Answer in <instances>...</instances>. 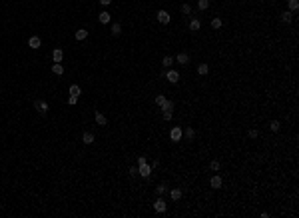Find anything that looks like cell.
Returning <instances> with one entry per match:
<instances>
[{
	"instance_id": "obj_20",
	"label": "cell",
	"mask_w": 299,
	"mask_h": 218,
	"mask_svg": "<svg viewBox=\"0 0 299 218\" xmlns=\"http://www.w3.org/2000/svg\"><path fill=\"white\" fill-rule=\"evenodd\" d=\"M281 20H283V22H291V20H293V12H289V10L283 12V14H281Z\"/></svg>"
},
{
	"instance_id": "obj_37",
	"label": "cell",
	"mask_w": 299,
	"mask_h": 218,
	"mask_svg": "<svg viewBox=\"0 0 299 218\" xmlns=\"http://www.w3.org/2000/svg\"><path fill=\"white\" fill-rule=\"evenodd\" d=\"M164 120H171V112H164Z\"/></svg>"
},
{
	"instance_id": "obj_14",
	"label": "cell",
	"mask_w": 299,
	"mask_h": 218,
	"mask_svg": "<svg viewBox=\"0 0 299 218\" xmlns=\"http://www.w3.org/2000/svg\"><path fill=\"white\" fill-rule=\"evenodd\" d=\"M176 60H178L180 64H188V60H190V56H188L185 52H180V54L176 56Z\"/></svg>"
},
{
	"instance_id": "obj_13",
	"label": "cell",
	"mask_w": 299,
	"mask_h": 218,
	"mask_svg": "<svg viewBox=\"0 0 299 218\" xmlns=\"http://www.w3.org/2000/svg\"><path fill=\"white\" fill-rule=\"evenodd\" d=\"M86 36H88V30H84V28L76 30V34H74V38H76V40H84Z\"/></svg>"
},
{
	"instance_id": "obj_12",
	"label": "cell",
	"mask_w": 299,
	"mask_h": 218,
	"mask_svg": "<svg viewBox=\"0 0 299 218\" xmlns=\"http://www.w3.org/2000/svg\"><path fill=\"white\" fill-rule=\"evenodd\" d=\"M170 196H171V200L176 202V200H180V198H181V190H180V188H174V190H170Z\"/></svg>"
},
{
	"instance_id": "obj_35",
	"label": "cell",
	"mask_w": 299,
	"mask_h": 218,
	"mask_svg": "<svg viewBox=\"0 0 299 218\" xmlns=\"http://www.w3.org/2000/svg\"><path fill=\"white\" fill-rule=\"evenodd\" d=\"M100 4H102V6H110V4H112V0H100Z\"/></svg>"
},
{
	"instance_id": "obj_10",
	"label": "cell",
	"mask_w": 299,
	"mask_h": 218,
	"mask_svg": "<svg viewBox=\"0 0 299 218\" xmlns=\"http://www.w3.org/2000/svg\"><path fill=\"white\" fill-rule=\"evenodd\" d=\"M52 58H54V62H62V58H64V52H62L60 48H56L52 52Z\"/></svg>"
},
{
	"instance_id": "obj_34",
	"label": "cell",
	"mask_w": 299,
	"mask_h": 218,
	"mask_svg": "<svg viewBox=\"0 0 299 218\" xmlns=\"http://www.w3.org/2000/svg\"><path fill=\"white\" fill-rule=\"evenodd\" d=\"M76 102H78V96H70V98H68V104H72V106H74Z\"/></svg>"
},
{
	"instance_id": "obj_24",
	"label": "cell",
	"mask_w": 299,
	"mask_h": 218,
	"mask_svg": "<svg viewBox=\"0 0 299 218\" xmlns=\"http://www.w3.org/2000/svg\"><path fill=\"white\" fill-rule=\"evenodd\" d=\"M198 6H199V10H208L209 0H198Z\"/></svg>"
},
{
	"instance_id": "obj_22",
	"label": "cell",
	"mask_w": 299,
	"mask_h": 218,
	"mask_svg": "<svg viewBox=\"0 0 299 218\" xmlns=\"http://www.w3.org/2000/svg\"><path fill=\"white\" fill-rule=\"evenodd\" d=\"M198 72L204 76V74H208V72H209V66H208V64H199V66H198Z\"/></svg>"
},
{
	"instance_id": "obj_8",
	"label": "cell",
	"mask_w": 299,
	"mask_h": 218,
	"mask_svg": "<svg viewBox=\"0 0 299 218\" xmlns=\"http://www.w3.org/2000/svg\"><path fill=\"white\" fill-rule=\"evenodd\" d=\"M94 140H96V138H94L92 132H84V136H82V142H84V144H92Z\"/></svg>"
},
{
	"instance_id": "obj_17",
	"label": "cell",
	"mask_w": 299,
	"mask_h": 218,
	"mask_svg": "<svg viewBox=\"0 0 299 218\" xmlns=\"http://www.w3.org/2000/svg\"><path fill=\"white\" fill-rule=\"evenodd\" d=\"M98 18H100V22H102V24H108V22H110V12H106V10H104V12H100Z\"/></svg>"
},
{
	"instance_id": "obj_23",
	"label": "cell",
	"mask_w": 299,
	"mask_h": 218,
	"mask_svg": "<svg viewBox=\"0 0 299 218\" xmlns=\"http://www.w3.org/2000/svg\"><path fill=\"white\" fill-rule=\"evenodd\" d=\"M299 8V0H289V12H295Z\"/></svg>"
},
{
	"instance_id": "obj_19",
	"label": "cell",
	"mask_w": 299,
	"mask_h": 218,
	"mask_svg": "<svg viewBox=\"0 0 299 218\" xmlns=\"http://www.w3.org/2000/svg\"><path fill=\"white\" fill-rule=\"evenodd\" d=\"M122 34V26L116 22V24H112V36H120Z\"/></svg>"
},
{
	"instance_id": "obj_30",
	"label": "cell",
	"mask_w": 299,
	"mask_h": 218,
	"mask_svg": "<svg viewBox=\"0 0 299 218\" xmlns=\"http://www.w3.org/2000/svg\"><path fill=\"white\" fill-rule=\"evenodd\" d=\"M181 12H184V14H190V12H191V6L190 4H181Z\"/></svg>"
},
{
	"instance_id": "obj_18",
	"label": "cell",
	"mask_w": 299,
	"mask_h": 218,
	"mask_svg": "<svg viewBox=\"0 0 299 218\" xmlns=\"http://www.w3.org/2000/svg\"><path fill=\"white\" fill-rule=\"evenodd\" d=\"M80 86H78V84H72L70 86V96H80Z\"/></svg>"
},
{
	"instance_id": "obj_2",
	"label": "cell",
	"mask_w": 299,
	"mask_h": 218,
	"mask_svg": "<svg viewBox=\"0 0 299 218\" xmlns=\"http://www.w3.org/2000/svg\"><path fill=\"white\" fill-rule=\"evenodd\" d=\"M181 136H184V130H181V128H171V132H170V138L174 142H178V140H181Z\"/></svg>"
},
{
	"instance_id": "obj_9",
	"label": "cell",
	"mask_w": 299,
	"mask_h": 218,
	"mask_svg": "<svg viewBox=\"0 0 299 218\" xmlns=\"http://www.w3.org/2000/svg\"><path fill=\"white\" fill-rule=\"evenodd\" d=\"M96 122H98L100 126H106V124H108V118H106L102 112H96Z\"/></svg>"
},
{
	"instance_id": "obj_6",
	"label": "cell",
	"mask_w": 299,
	"mask_h": 218,
	"mask_svg": "<svg viewBox=\"0 0 299 218\" xmlns=\"http://www.w3.org/2000/svg\"><path fill=\"white\" fill-rule=\"evenodd\" d=\"M166 78H168V80H170V82H174V84H176L178 80H180V72H178V70H168Z\"/></svg>"
},
{
	"instance_id": "obj_36",
	"label": "cell",
	"mask_w": 299,
	"mask_h": 218,
	"mask_svg": "<svg viewBox=\"0 0 299 218\" xmlns=\"http://www.w3.org/2000/svg\"><path fill=\"white\" fill-rule=\"evenodd\" d=\"M130 174L136 176V174H138V168H136V166H132V168H130Z\"/></svg>"
},
{
	"instance_id": "obj_25",
	"label": "cell",
	"mask_w": 299,
	"mask_h": 218,
	"mask_svg": "<svg viewBox=\"0 0 299 218\" xmlns=\"http://www.w3.org/2000/svg\"><path fill=\"white\" fill-rule=\"evenodd\" d=\"M156 104H158V106H164V104H166V96H161V94H158V96H156Z\"/></svg>"
},
{
	"instance_id": "obj_15",
	"label": "cell",
	"mask_w": 299,
	"mask_h": 218,
	"mask_svg": "<svg viewBox=\"0 0 299 218\" xmlns=\"http://www.w3.org/2000/svg\"><path fill=\"white\" fill-rule=\"evenodd\" d=\"M209 184H211V188H219L221 186V176H214V178L209 180Z\"/></svg>"
},
{
	"instance_id": "obj_28",
	"label": "cell",
	"mask_w": 299,
	"mask_h": 218,
	"mask_svg": "<svg viewBox=\"0 0 299 218\" xmlns=\"http://www.w3.org/2000/svg\"><path fill=\"white\" fill-rule=\"evenodd\" d=\"M269 128H271L273 132H277V130H279V122H277V120H271V122H269Z\"/></svg>"
},
{
	"instance_id": "obj_21",
	"label": "cell",
	"mask_w": 299,
	"mask_h": 218,
	"mask_svg": "<svg viewBox=\"0 0 299 218\" xmlns=\"http://www.w3.org/2000/svg\"><path fill=\"white\" fill-rule=\"evenodd\" d=\"M161 110H164V112H171V110H174V102H171V100H166V104L161 106Z\"/></svg>"
},
{
	"instance_id": "obj_33",
	"label": "cell",
	"mask_w": 299,
	"mask_h": 218,
	"mask_svg": "<svg viewBox=\"0 0 299 218\" xmlns=\"http://www.w3.org/2000/svg\"><path fill=\"white\" fill-rule=\"evenodd\" d=\"M257 136H259V132H257L255 128H251V130H249V138H257Z\"/></svg>"
},
{
	"instance_id": "obj_31",
	"label": "cell",
	"mask_w": 299,
	"mask_h": 218,
	"mask_svg": "<svg viewBox=\"0 0 299 218\" xmlns=\"http://www.w3.org/2000/svg\"><path fill=\"white\" fill-rule=\"evenodd\" d=\"M184 136H188V138H194L195 136V132L191 130V128H185V132H184Z\"/></svg>"
},
{
	"instance_id": "obj_11",
	"label": "cell",
	"mask_w": 299,
	"mask_h": 218,
	"mask_svg": "<svg viewBox=\"0 0 299 218\" xmlns=\"http://www.w3.org/2000/svg\"><path fill=\"white\" fill-rule=\"evenodd\" d=\"M52 72L54 74H58V76H62V74H64V66H62V62H56L52 66Z\"/></svg>"
},
{
	"instance_id": "obj_29",
	"label": "cell",
	"mask_w": 299,
	"mask_h": 218,
	"mask_svg": "<svg viewBox=\"0 0 299 218\" xmlns=\"http://www.w3.org/2000/svg\"><path fill=\"white\" fill-rule=\"evenodd\" d=\"M219 166H221V164H219L218 160H211V162H209V168H211V170H219Z\"/></svg>"
},
{
	"instance_id": "obj_3",
	"label": "cell",
	"mask_w": 299,
	"mask_h": 218,
	"mask_svg": "<svg viewBox=\"0 0 299 218\" xmlns=\"http://www.w3.org/2000/svg\"><path fill=\"white\" fill-rule=\"evenodd\" d=\"M34 106H36V110L40 114H46L48 112V102H44V100H34Z\"/></svg>"
},
{
	"instance_id": "obj_5",
	"label": "cell",
	"mask_w": 299,
	"mask_h": 218,
	"mask_svg": "<svg viewBox=\"0 0 299 218\" xmlns=\"http://www.w3.org/2000/svg\"><path fill=\"white\" fill-rule=\"evenodd\" d=\"M154 210H156L158 214H161V212H166V202H164V200L161 198H158L156 202H154Z\"/></svg>"
},
{
	"instance_id": "obj_26",
	"label": "cell",
	"mask_w": 299,
	"mask_h": 218,
	"mask_svg": "<svg viewBox=\"0 0 299 218\" xmlns=\"http://www.w3.org/2000/svg\"><path fill=\"white\" fill-rule=\"evenodd\" d=\"M161 64H164V66H166V68H170L171 64H174V58H171V56H166V58L161 60Z\"/></svg>"
},
{
	"instance_id": "obj_1",
	"label": "cell",
	"mask_w": 299,
	"mask_h": 218,
	"mask_svg": "<svg viewBox=\"0 0 299 218\" xmlns=\"http://www.w3.org/2000/svg\"><path fill=\"white\" fill-rule=\"evenodd\" d=\"M138 174L144 176V178H150V174H152V166L148 164V162H142V164L138 166Z\"/></svg>"
},
{
	"instance_id": "obj_32",
	"label": "cell",
	"mask_w": 299,
	"mask_h": 218,
	"mask_svg": "<svg viewBox=\"0 0 299 218\" xmlns=\"http://www.w3.org/2000/svg\"><path fill=\"white\" fill-rule=\"evenodd\" d=\"M156 192H158V194H164V192H166V184H158Z\"/></svg>"
},
{
	"instance_id": "obj_27",
	"label": "cell",
	"mask_w": 299,
	"mask_h": 218,
	"mask_svg": "<svg viewBox=\"0 0 299 218\" xmlns=\"http://www.w3.org/2000/svg\"><path fill=\"white\" fill-rule=\"evenodd\" d=\"M211 28H215V30L221 28V20H219V18H214V20H211Z\"/></svg>"
},
{
	"instance_id": "obj_4",
	"label": "cell",
	"mask_w": 299,
	"mask_h": 218,
	"mask_svg": "<svg viewBox=\"0 0 299 218\" xmlns=\"http://www.w3.org/2000/svg\"><path fill=\"white\" fill-rule=\"evenodd\" d=\"M40 44H42L40 36H30V38H28V46H30V48L36 50V48H40Z\"/></svg>"
},
{
	"instance_id": "obj_16",
	"label": "cell",
	"mask_w": 299,
	"mask_h": 218,
	"mask_svg": "<svg viewBox=\"0 0 299 218\" xmlns=\"http://www.w3.org/2000/svg\"><path fill=\"white\" fill-rule=\"evenodd\" d=\"M199 28H201V22H199L198 18H191V22H190V30H194V32H195V30H199Z\"/></svg>"
},
{
	"instance_id": "obj_7",
	"label": "cell",
	"mask_w": 299,
	"mask_h": 218,
	"mask_svg": "<svg viewBox=\"0 0 299 218\" xmlns=\"http://www.w3.org/2000/svg\"><path fill=\"white\" fill-rule=\"evenodd\" d=\"M158 20H160L161 24H168V22H170V14H168L166 10H160V12H158Z\"/></svg>"
}]
</instances>
